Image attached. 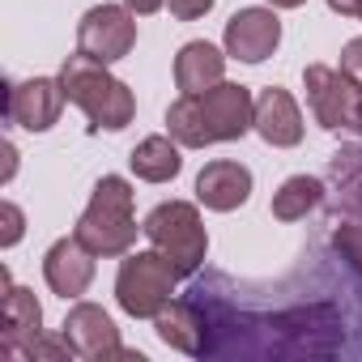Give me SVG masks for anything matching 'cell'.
I'll return each mask as SVG.
<instances>
[{"label":"cell","instance_id":"cell-12","mask_svg":"<svg viewBox=\"0 0 362 362\" xmlns=\"http://www.w3.org/2000/svg\"><path fill=\"white\" fill-rule=\"evenodd\" d=\"M247 197H252V170L243 162L218 158L197 175V201L214 214H230V209L247 205Z\"/></svg>","mask_w":362,"mask_h":362},{"label":"cell","instance_id":"cell-1","mask_svg":"<svg viewBox=\"0 0 362 362\" xmlns=\"http://www.w3.org/2000/svg\"><path fill=\"white\" fill-rule=\"evenodd\" d=\"M256 128V98L239 81H218L201 94H179L166 107V132L184 149L243 141Z\"/></svg>","mask_w":362,"mask_h":362},{"label":"cell","instance_id":"cell-19","mask_svg":"<svg viewBox=\"0 0 362 362\" xmlns=\"http://www.w3.org/2000/svg\"><path fill=\"white\" fill-rule=\"evenodd\" d=\"M332 247L349 260V269L362 277V226L358 222H345V226H337L332 230Z\"/></svg>","mask_w":362,"mask_h":362},{"label":"cell","instance_id":"cell-15","mask_svg":"<svg viewBox=\"0 0 362 362\" xmlns=\"http://www.w3.org/2000/svg\"><path fill=\"white\" fill-rule=\"evenodd\" d=\"M218 81H226V52H218L205 39H192V43L179 47V56H175L179 94H201V90H209Z\"/></svg>","mask_w":362,"mask_h":362},{"label":"cell","instance_id":"cell-8","mask_svg":"<svg viewBox=\"0 0 362 362\" xmlns=\"http://www.w3.org/2000/svg\"><path fill=\"white\" fill-rule=\"evenodd\" d=\"M64 86L60 77H30V81H9L5 86V119L26 128V132H47L60 119L64 107Z\"/></svg>","mask_w":362,"mask_h":362},{"label":"cell","instance_id":"cell-23","mask_svg":"<svg viewBox=\"0 0 362 362\" xmlns=\"http://www.w3.org/2000/svg\"><path fill=\"white\" fill-rule=\"evenodd\" d=\"M341 69H345L354 81H362V39H349V43L341 47Z\"/></svg>","mask_w":362,"mask_h":362},{"label":"cell","instance_id":"cell-17","mask_svg":"<svg viewBox=\"0 0 362 362\" xmlns=\"http://www.w3.org/2000/svg\"><path fill=\"white\" fill-rule=\"evenodd\" d=\"M153 328H158V337L170 345V349H179V354H205V320H201V311L197 307H188V303H166L158 315H153Z\"/></svg>","mask_w":362,"mask_h":362},{"label":"cell","instance_id":"cell-11","mask_svg":"<svg viewBox=\"0 0 362 362\" xmlns=\"http://www.w3.org/2000/svg\"><path fill=\"white\" fill-rule=\"evenodd\" d=\"M94 260L98 256L77 235L56 239L47 247V256H43V281H47V290L60 294V298H81L90 290V281H94Z\"/></svg>","mask_w":362,"mask_h":362},{"label":"cell","instance_id":"cell-18","mask_svg":"<svg viewBox=\"0 0 362 362\" xmlns=\"http://www.w3.org/2000/svg\"><path fill=\"white\" fill-rule=\"evenodd\" d=\"M320 201H324V184H320V179H311V175H290L286 184L273 192V218H277V222H298V218H307L311 209H320Z\"/></svg>","mask_w":362,"mask_h":362},{"label":"cell","instance_id":"cell-21","mask_svg":"<svg viewBox=\"0 0 362 362\" xmlns=\"http://www.w3.org/2000/svg\"><path fill=\"white\" fill-rule=\"evenodd\" d=\"M170 5V18H179V22H197V18H205L218 0H166Z\"/></svg>","mask_w":362,"mask_h":362},{"label":"cell","instance_id":"cell-24","mask_svg":"<svg viewBox=\"0 0 362 362\" xmlns=\"http://www.w3.org/2000/svg\"><path fill=\"white\" fill-rule=\"evenodd\" d=\"M328 9L341 18H362V0H328Z\"/></svg>","mask_w":362,"mask_h":362},{"label":"cell","instance_id":"cell-7","mask_svg":"<svg viewBox=\"0 0 362 362\" xmlns=\"http://www.w3.org/2000/svg\"><path fill=\"white\" fill-rule=\"evenodd\" d=\"M136 47V13L128 5H94L77 22V52L115 64Z\"/></svg>","mask_w":362,"mask_h":362},{"label":"cell","instance_id":"cell-3","mask_svg":"<svg viewBox=\"0 0 362 362\" xmlns=\"http://www.w3.org/2000/svg\"><path fill=\"white\" fill-rule=\"evenodd\" d=\"M136 214H132V184L124 175H103L94 192H90V205L81 209L73 235L94 252V256H128L132 243H136Z\"/></svg>","mask_w":362,"mask_h":362},{"label":"cell","instance_id":"cell-4","mask_svg":"<svg viewBox=\"0 0 362 362\" xmlns=\"http://www.w3.org/2000/svg\"><path fill=\"white\" fill-rule=\"evenodd\" d=\"M175 286H179V269L158 247L128 252L115 273V303L132 320H153L175 298Z\"/></svg>","mask_w":362,"mask_h":362},{"label":"cell","instance_id":"cell-2","mask_svg":"<svg viewBox=\"0 0 362 362\" xmlns=\"http://www.w3.org/2000/svg\"><path fill=\"white\" fill-rule=\"evenodd\" d=\"M60 86H64V98L86 111L90 128L119 132V128H128L132 115H136L132 90H128L115 73H107L103 60H90L86 52H77V56H69V60L60 64Z\"/></svg>","mask_w":362,"mask_h":362},{"label":"cell","instance_id":"cell-9","mask_svg":"<svg viewBox=\"0 0 362 362\" xmlns=\"http://www.w3.org/2000/svg\"><path fill=\"white\" fill-rule=\"evenodd\" d=\"M222 43H226V56H230V60L260 64V60H269V56L277 52V43H281V18H277L273 9H260V5L239 9V13L226 22Z\"/></svg>","mask_w":362,"mask_h":362},{"label":"cell","instance_id":"cell-20","mask_svg":"<svg viewBox=\"0 0 362 362\" xmlns=\"http://www.w3.org/2000/svg\"><path fill=\"white\" fill-rule=\"evenodd\" d=\"M26 358H56V362H64V358H73V345H69V337L60 332V341H52V337H39L30 349H26Z\"/></svg>","mask_w":362,"mask_h":362},{"label":"cell","instance_id":"cell-26","mask_svg":"<svg viewBox=\"0 0 362 362\" xmlns=\"http://www.w3.org/2000/svg\"><path fill=\"white\" fill-rule=\"evenodd\" d=\"M273 9H298V5H307V0H269Z\"/></svg>","mask_w":362,"mask_h":362},{"label":"cell","instance_id":"cell-22","mask_svg":"<svg viewBox=\"0 0 362 362\" xmlns=\"http://www.w3.org/2000/svg\"><path fill=\"white\" fill-rule=\"evenodd\" d=\"M0 218H5V235H0V243L13 247V243L22 239V209H18L13 201H5V205H0Z\"/></svg>","mask_w":362,"mask_h":362},{"label":"cell","instance_id":"cell-10","mask_svg":"<svg viewBox=\"0 0 362 362\" xmlns=\"http://www.w3.org/2000/svg\"><path fill=\"white\" fill-rule=\"evenodd\" d=\"M64 337H69L73 354H81V358H94V362H103V358H128V349L119 345L115 320L98 303H77L64 315Z\"/></svg>","mask_w":362,"mask_h":362},{"label":"cell","instance_id":"cell-5","mask_svg":"<svg viewBox=\"0 0 362 362\" xmlns=\"http://www.w3.org/2000/svg\"><path fill=\"white\" fill-rule=\"evenodd\" d=\"M145 239L179 269V277H192L209 252V235H205L201 209L192 201H162L145 218Z\"/></svg>","mask_w":362,"mask_h":362},{"label":"cell","instance_id":"cell-13","mask_svg":"<svg viewBox=\"0 0 362 362\" xmlns=\"http://www.w3.org/2000/svg\"><path fill=\"white\" fill-rule=\"evenodd\" d=\"M256 132L273 149H294L303 141V111H298L290 90H281V86L260 90V98H256Z\"/></svg>","mask_w":362,"mask_h":362},{"label":"cell","instance_id":"cell-6","mask_svg":"<svg viewBox=\"0 0 362 362\" xmlns=\"http://www.w3.org/2000/svg\"><path fill=\"white\" fill-rule=\"evenodd\" d=\"M303 86H307V107L320 128L362 136V81H354L345 69L307 64Z\"/></svg>","mask_w":362,"mask_h":362},{"label":"cell","instance_id":"cell-14","mask_svg":"<svg viewBox=\"0 0 362 362\" xmlns=\"http://www.w3.org/2000/svg\"><path fill=\"white\" fill-rule=\"evenodd\" d=\"M5 277V354H26L39 337H43V307L35 303L30 290L9 281V269L0 273Z\"/></svg>","mask_w":362,"mask_h":362},{"label":"cell","instance_id":"cell-25","mask_svg":"<svg viewBox=\"0 0 362 362\" xmlns=\"http://www.w3.org/2000/svg\"><path fill=\"white\" fill-rule=\"evenodd\" d=\"M124 5H128L136 18H149V13H158V9L166 5V0H124Z\"/></svg>","mask_w":362,"mask_h":362},{"label":"cell","instance_id":"cell-16","mask_svg":"<svg viewBox=\"0 0 362 362\" xmlns=\"http://www.w3.org/2000/svg\"><path fill=\"white\" fill-rule=\"evenodd\" d=\"M179 145L170 132L166 136H145L132 153H128V166L136 179H145V184H170V179L184 170V158H179Z\"/></svg>","mask_w":362,"mask_h":362}]
</instances>
